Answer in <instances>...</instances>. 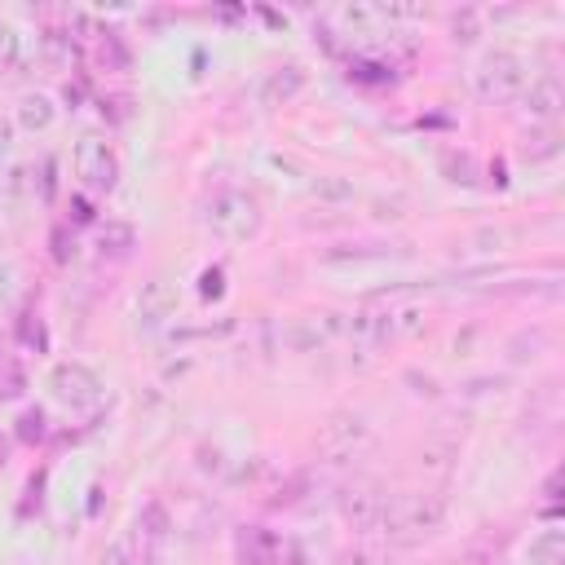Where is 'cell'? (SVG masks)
<instances>
[{"label": "cell", "mask_w": 565, "mask_h": 565, "mask_svg": "<svg viewBox=\"0 0 565 565\" xmlns=\"http://www.w3.org/2000/svg\"><path fill=\"white\" fill-rule=\"evenodd\" d=\"M521 102H525L530 119H556V115H561V106H565V88H561V79H556L552 71H543V75L525 79Z\"/></svg>", "instance_id": "10"}, {"label": "cell", "mask_w": 565, "mask_h": 565, "mask_svg": "<svg viewBox=\"0 0 565 565\" xmlns=\"http://www.w3.org/2000/svg\"><path fill=\"white\" fill-rule=\"evenodd\" d=\"M525 79H530V71L512 49H490L472 66V88L481 102H512V97H521Z\"/></svg>", "instance_id": "3"}, {"label": "cell", "mask_w": 565, "mask_h": 565, "mask_svg": "<svg viewBox=\"0 0 565 565\" xmlns=\"http://www.w3.org/2000/svg\"><path fill=\"white\" fill-rule=\"evenodd\" d=\"M13 141H18V124H13V115L0 110V159L13 150Z\"/></svg>", "instance_id": "20"}, {"label": "cell", "mask_w": 565, "mask_h": 565, "mask_svg": "<svg viewBox=\"0 0 565 565\" xmlns=\"http://www.w3.org/2000/svg\"><path fill=\"white\" fill-rule=\"evenodd\" d=\"M221 269H203V296H221Z\"/></svg>", "instance_id": "22"}, {"label": "cell", "mask_w": 565, "mask_h": 565, "mask_svg": "<svg viewBox=\"0 0 565 565\" xmlns=\"http://www.w3.org/2000/svg\"><path fill=\"white\" fill-rule=\"evenodd\" d=\"M71 168H75L79 185L93 190V194H106V190H115V181H119L115 146H110L102 132H84V137L75 141V150H71Z\"/></svg>", "instance_id": "4"}, {"label": "cell", "mask_w": 565, "mask_h": 565, "mask_svg": "<svg viewBox=\"0 0 565 565\" xmlns=\"http://www.w3.org/2000/svg\"><path fill=\"white\" fill-rule=\"evenodd\" d=\"M340 565H388V556L375 552V547H353V552L340 556Z\"/></svg>", "instance_id": "19"}, {"label": "cell", "mask_w": 565, "mask_h": 565, "mask_svg": "<svg viewBox=\"0 0 565 565\" xmlns=\"http://www.w3.org/2000/svg\"><path fill=\"white\" fill-rule=\"evenodd\" d=\"M278 539L269 534V530H260V525H247L243 534H238V556L247 561V565H274L278 561Z\"/></svg>", "instance_id": "12"}, {"label": "cell", "mask_w": 565, "mask_h": 565, "mask_svg": "<svg viewBox=\"0 0 565 565\" xmlns=\"http://www.w3.org/2000/svg\"><path fill=\"white\" fill-rule=\"evenodd\" d=\"M335 335H344V313H305V318L287 322L282 344L296 349V353H313V349H322Z\"/></svg>", "instance_id": "7"}, {"label": "cell", "mask_w": 565, "mask_h": 565, "mask_svg": "<svg viewBox=\"0 0 565 565\" xmlns=\"http://www.w3.org/2000/svg\"><path fill=\"white\" fill-rule=\"evenodd\" d=\"M172 313H177V282L163 278V274L141 282V291H137V322L141 327H163Z\"/></svg>", "instance_id": "9"}, {"label": "cell", "mask_w": 565, "mask_h": 565, "mask_svg": "<svg viewBox=\"0 0 565 565\" xmlns=\"http://www.w3.org/2000/svg\"><path fill=\"white\" fill-rule=\"evenodd\" d=\"M530 565H565V530L547 525L530 539Z\"/></svg>", "instance_id": "15"}, {"label": "cell", "mask_w": 565, "mask_h": 565, "mask_svg": "<svg viewBox=\"0 0 565 565\" xmlns=\"http://www.w3.org/2000/svg\"><path fill=\"white\" fill-rule=\"evenodd\" d=\"M53 102L44 97V93H22L18 97V110H13V124L18 128H26V132H44L49 124H53Z\"/></svg>", "instance_id": "13"}, {"label": "cell", "mask_w": 565, "mask_h": 565, "mask_svg": "<svg viewBox=\"0 0 565 565\" xmlns=\"http://www.w3.org/2000/svg\"><path fill=\"white\" fill-rule=\"evenodd\" d=\"M49 393H53V402H62L66 411H93L106 388H102V380H97L93 366H84V362H57V366L49 371Z\"/></svg>", "instance_id": "5"}, {"label": "cell", "mask_w": 565, "mask_h": 565, "mask_svg": "<svg viewBox=\"0 0 565 565\" xmlns=\"http://www.w3.org/2000/svg\"><path fill=\"white\" fill-rule=\"evenodd\" d=\"M132 243H137L132 225H124V221H106V225H102V256L124 260V256L132 252Z\"/></svg>", "instance_id": "17"}, {"label": "cell", "mask_w": 565, "mask_h": 565, "mask_svg": "<svg viewBox=\"0 0 565 565\" xmlns=\"http://www.w3.org/2000/svg\"><path fill=\"white\" fill-rule=\"evenodd\" d=\"M384 490L371 486V481H358L340 494V516L353 525V530H375L380 525V512H384Z\"/></svg>", "instance_id": "8"}, {"label": "cell", "mask_w": 565, "mask_h": 565, "mask_svg": "<svg viewBox=\"0 0 565 565\" xmlns=\"http://www.w3.org/2000/svg\"><path fill=\"white\" fill-rule=\"evenodd\" d=\"M18 287V269H13V260L0 252V296H9Z\"/></svg>", "instance_id": "21"}, {"label": "cell", "mask_w": 565, "mask_h": 565, "mask_svg": "<svg viewBox=\"0 0 565 565\" xmlns=\"http://www.w3.org/2000/svg\"><path fill=\"white\" fill-rule=\"evenodd\" d=\"M141 561H146V547L132 539V530L119 534V539H110L106 552H102V565H141Z\"/></svg>", "instance_id": "18"}, {"label": "cell", "mask_w": 565, "mask_h": 565, "mask_svg": "<svg viewBox=\"0 0 565 565\" xmlns=\"http://www.w3.org/2000/svg\"><path fill=\"white\" fill-rule=\"evenodd\" d=\"M446 521V503L441 494H428V490H402V494H388L384 499V512H380V525L393 543H419L428 534H437Z\"/></svg>", "instance_id": "1"}, {"label": "cell", "mask_w": 565, "mask_h": 565, "mask_svg": "<svg viewBox=\"0 0 565 565\" xmlns=\"http://www.w3.org/2000/svg\"><path fill=\"white\" fill-rule=\"evenodd\" d=\"M366 441H371V424H366L362 415H353V411H335V415L322 424V433H318V450H322V455H335V459L358 455Z\"/></svg>", "instance_id": "6"}, {"label": "cell", "mask_w": 565, "mask_h": 565, "mask_svg": "<svg viewBox=\"0 0 565 565\" xmlns=\"http://www.w3.org/2000/svg\"><path fill=\"white\" fill-rule=\"evenodd\" d=\"M300 88H305V71H300V66H278V71H269V79L260 84V97H265V106H287Z\"/></svg>", "instance_id": "11"}, {"label": "cell", "mask_w": 565, "mask_h": 565, "mask_svg": "<svg viewBox=\"0 0 565 565\" xmlns=\"http://www.w3.org/2000/svg\"><path fill=\"white\" fill-rule=\"evenodd\" d=\"M203 225H207L216 238H225V243H247V238L260 234L265 212H260L256 194L225 185V190H216V194L203 203Z\"/></svg>", "instance_id": "2"}, {"label": "cell", "mask_w": 565, "mask_h": 565, "mask_svg": "<svg viewBox=\"0 0 565 565\" xmlns=\"http://www.w3.org/2000/svg\"><path fill=\"white\" fill-rule=\"evenodd\" d=\"M132 539H137L141 547H159V543L168 539V512H163L159 503H150V508L137 516V525H132Z\"/></svg>", "instance_id": "16"}, {"label": "cell", "mask_w": 565, "mask_h": 565, "mask_svg": "<svg viewBox=\"0 0 565 565\" xmlns=\"http://www.w3.org/2000/svg\"><path fill=\"white\" fill-rule=\"evenodd\" d=\"M26 62V35L9 18H0V75H18Z\"/></svg>", "instance_id": "14"}]
</instances>
